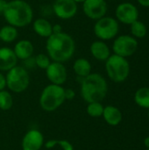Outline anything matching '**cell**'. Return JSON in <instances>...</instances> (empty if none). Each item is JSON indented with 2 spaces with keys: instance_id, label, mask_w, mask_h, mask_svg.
Instances as JSON below:
<instances>
[{
  "instance_id": "1f68e13d",
  "label": "cell",
  "mask_w": 149,
  "mask_h": 150,
  "mask_svg": "<svg viewBox=\"0 0 149 150\" xmlns=\"http://www.w3.org/2000/svg\"><path fill=\"white\" fill-rule=\"evenodd\" d=\"M137 1L141 5L144 7H149V0H137Z\"/></svg>"
},
{
  "instance_id": "d6986e66",
  "label": "cell",
  "mask_w": 149,
  "mask_h": 150,
  "mask_svg": "<svg viewBox=\"0 0 149 150\" xmlns=\"http://www.w3.org/2000/svg\"><path fill=\"white\" fill-rule=\"evenodd\" d=\"M91 69L92 67L90 62L85 58H78L73 64V70L75 74L82 79L91 73Z\"/></svg>"
},
{
  "instance_id": "e0dca14e",
  "label": "cell",
  "mask_w": 149,
  "mask_h": 150,
  "mask_svg": "<svg viewBox=\"0 0 149 150\" xmlns=\"http://www.w3.org/2000/svg\"><path fill=\"white\" fill-rule=\"evenodd\" d=\"M103 118L105 122L112 127L118 126L122 120V112L120 110L113 105H107L104 108Z\"/></svg>"
},
{
  "instance_id": "d4e9b609",
  "label": "cell",
  "mask_w": 149,
  "mask_h": 150,
  "mask_svg": "<svg viewBox=\"0 0 149 150\" xmlns=\"http://www.w3.org/2000/svg\"><path fill=\"white\" fill-rule=\"evenodd\" d=\"M104 108L105 107L100 102H92L88 104L86 111L89 116L92 118H99L103 115Z\"/></svg>"
},
{
  "instance_id": "d6a6232c",
  "label": "cell",
  "mask_w": 149,
  "mask_h": 150,
  "mask_svg": "<svg viewBox=\"0 0 149 150\" xmlns=\"http://www.w3.org/2000/svg\"><path fill=\"white\" fill-rule=\"evenodd\" d=\"M144 144H145V146H146V148H147V149H149V136H148V137L145 139V141H144Z\"/></svg>"
},
{
  "instance_id": "2e32d148",
  "label": "cell",
  "mask_w": 149,
  "mask_h": 150,
  "mask_svg": "<svg viewBox=\"0 0 149 150\" xmlns=\"http://www.w3.org/2000/svg\"><path fill=\"white\" fill-rule=\"evenodd\" d=\"M33 45L29 40H21L15 44L14 53L18 60L25 61L33 54Z\"/></svg>"
},
{
  "instance_id": "83f0119b",
  "label": "cell",
  "mask_w": 149,
  "mask_h": 150,
  "mask_svg": "<svg viewBox=\"0 0 149 150\" xmlns=\"http://www.w3.org/2000/svg\"><path fill=\"white\" fill-rule=\"evenodd\" d=\"M64 94L66 100H72L76 97V92L73 89H65Z\"/></svg>"
},
{
  "instance_id": "4dcf8cb0",
  "label": "cell",
  "mask_w": 149,
  "mask_h": 150,
  "mask_svg": "<svg viewBox=\"0 0 149 150\" xmlns=\"http://www.w3.org/2000/svg\"><path fill=\"white\" fill-rule=\"evenodd\" d=\"M6 4H7V1L0 0V15H3V13L4 11V9L6 7Z\"/></svg>"
},
{
  "instance_id": "3957f363",
  "label": "cell",
  "mask_w": 149,
  "mask_h": 150,
  "mask_svg": "<svg viewBox=\"0 0 149 150\" xmlns=\"http://www.w3.org/2000/svg\"><path fill=\"white\" fill-rule=\"evenodd\" d=\"M81 96L89 103L101 102L108 92V84L105 78L98 73H90L81 81Z\"/></svg>"
},
{
  "instance_id": "ba28073f",
  "label": "cell",
  "mask_w": 149,
  "mask_h": 150,
  "mask_svg": "<svg viewBox=\"0 0 149 150\" xmlns=\"http://www.w3.org/2000/svg\"><path fill=\"white\" fill-rule=\"evenodd\" d=\"M138 46L136 38L131 35L124 34L115 39L112 44V50L115 54L126 58L133 55L137 51Z\"/></svg>"
},
{
  "instance_id": "5bb4252c",
  "label": "cell",
  "mask_w": 149,
  "mask_h": 150,
  "mask_svg": "<svg viewBox=\"0 0 149 150\" xmlns=\"http://www.w3.org/2000/svg\"><path fill=\"white\" fill-rule=\"evenodd\" d=\"M18 58L13 49L3 47H0V71H8L17 66Z\"/></svg>"
},
{
  "instance_id": "f546056e",
  "label": "cell",
  "mask_w": 149,
  "mask_h": 150,
  "mask_svg": "<svg viewBox=\"0 0 149 150\" xmlns=\"http://www.w3.org/2000/svg\"><path fill=\"white\" fill-rule=\"evenodd\" d=\"M62 32V27L61 25L56 24L54 25H53V33H59Z\"/></svg>"
},
{
  "instance_id": "9c48e42d",
  "label": "cell",
  "mask_w": 149,
  "mask_h": 150,
  "mask_svg": "<svg viewBox=\"0 0 149 150\" xmlns=\"http://www.w3.org/2000/svg\"><path fill=\"white\" fill-rule=\"evenodd\" d=\"M54 14L61 19H70L77 13V4L74 0H55L53 6Z\"/></svg>"
},
{
  "instance_id": "9a60e30c",
  "label": "cell",
  "mask_w": 149,
  "mask_h": 150,
  "mask_svg": "<svg viewBox=\"0 0 149 150\" xmlns=\"http://www.w3.org/2000/svg\"><path fill=\"white\" fill-rule=\"evenodd\" d=\"M90 51L92 56L101 62H105L111 55V50L108 45L104 40H95L90 47Z\"/></svg>"
},
{
  "instance_id": "836d02e7",
  "label": "cell",
  "mask_w": 149,
  "mask_h": 150,
  "mask_svg": "<svg viewBox=\"0 0 149 150\" xmlns=\"http://www.w3.org/2000/svg\"><path fill=\"white\" fill-rule=\"evenodd\" d=\"M74 1H75L76 4H78V3H82V4H83L85 0H74Z\"/></svg>"
},
{
  "instance_id": "8992f818",
  "label": "cell",
  "mask_w": 149,
  "mask_h": 150,
  "mask_svg": "<svg viewBox=\"0 0 149 150\" xmlns=\"http://www.w3.org/2000/svg\"><path fill=\"white\" fill-rule=\"evenodd\" d=\"M6 87L14 93L25 91L30 84V76L27 69L22 66H15L7 71L5 76Z\"/></svg>"
},
{
  "instance_id": "52a82bcc",
  "label": "cell",
  "mask_w": 149,
  "mask_h": 150,
  "mask_svg": "<svg viewBox=\"0 0 149 150\" xmlns=\"http://www.w3.org/2000/svg\"><path fill=\"white\" fill-rule=\"evenodd\" d=\"M94 33L101 40H110L117 36L119 31V21L112 17L105 16L97 19L94 25Z\"/></svg>"
},
{
  "instance_id": "8fae6325",
  "label": "cell",
  "mask_w": 149,
  "mask_h": 150,
  "mask_svg": "<svg viewBox=\"0 0 149 150\" xmlns=\"http://www.w3.org/2000/svg\"><path fill=\"white\" fill-rule=\"evenodd\" d=\"M107 3L105 0H85L83 3V11L86 17L97 20L105 16L107 12Z\"/></svg>"
},
{
  "instance_id": "cb8c5ba5",
  "label": "cell",
  "mask_w": 149,
  "mask_h": 150,
  "mask_svg": "<svg viewBox=\"0 0 149 150\" xmlns=\"http://www.w3.org/2000/svg\"><path fill=\"white\" fill-rule=\"evenodd\" d=\"M44 146L47 149H51L55 146H60L62 150H74L73 144L67 140H50L44 143Z\"/></svg>"
},
{
  "instance_id": "7c38bea8",
  "label": "cell",
  "mask_w": 149,
  "mask_h": 150,
  "mask_svg": "<svg viewBox=\"0 0 149 150\" xmlns=\"http://www.w3.org/2000/svg\"><path fill=\"white\" fill-rule=\"evenodd\" d=\"M45 70L46 76L51 83L62 85L66 83L68 78V72L62 62H52Z\"/></svg>"
},
{
  "instance_id": "44dd1931",
  "label": "cell",
  "mask_w": 149,
  "mask_h": 150,
  "mask_svg": "<svg viewBox=\"0 0 149 150\" xmlns=\"http://www.w3.org/2000/svg\"><path fill=\"white\" fill-rule=\"evenodd\" d=\"M134 101L139 106L149 109V87L140 88L134 94Z\"/></svg>"
},
{
  "instance_id": "ffe728a7",
  "label": "cell",
  "mask_w": 149,
  "mask_h": 150,
  "mask_svg": "<svg viewBox=\"0 0 149 150\" xmlns=\"http://www.w3.org/2000/svg\"><path fill=\"white\" fill-rule=\"evenodd\" d=\"M18 36L17 28L11 25H6L0 29V40L4 43L13 42Z\"/></svg>"
},
{
  "instance_id": "484cf974",
  "label": "cell",
  "mask_w": 149,
  "mask_h": 150,
  "mask_svg": "<svg viewBox=\"0 0 149 150\" xmlns=\"http://www.w3.org/2000/svg\"><path fill=\"white\" fill-rule=\"evenodd\" d=\"M50 58L47 54H39L35 56V63L36 67L41 69H46L49 64L51 63Z\"/></svg>"
},
{
  "instance_id": "e575fe53",
  "label": "cell",
  "mask_w": 149,
  "mask_h": 150,
  "mask_svg": "<svg viewBox=\"0 0 149 150\" xmlns=\"http://www.w3.org/2000/svg\"><path fill=\"white\" fill-rule=\"evenodd\" d=\"M148 118H149V111H148Z\"/></svg>"
},
{
  "instance_id": "30bf717a",
  "label": "cell",
  "mask_w": 149,
  "mask_h": 150,
  "mask_svg": "<svg viewBox=\"0 0 149 150\" xmlns=\"http://www.w3.org/2000/svg\"><path fill=\"white\" fill-rule=\"evenodd\" d=\"M115 15L118 21L125 25H131L134 21L138 20L139 11L133 4L125 2L117 6Z\"/></svg>"
},
{
  "instance_id": "5b68a950",
  "label": "cell",
  "mask_w": 149,
  "mask_h": 150,
  "mask_svg": "<svg viewBox=\"0 0 149 150\" xmlns=\"http://www.w3.org/2000/svg\"><path fill=\"white\" fill-rule=\"evenodd\" d=\"M105 70L112 81L122 83L129 76L130 64L126 58L113 54L105 61Z\"/></svg>"
},
{
  "instance_id": "f1b7e54d",
  "label": "cell",
  "mask_w": 149,
  "mask_h": 150,
  "mask_svg": "<svg viewBox=\"0 0 149 150\" xmlns=\"http://www.w3.org/2000/svg\"><path fill=\"white\" fill-rule=\"evenodd\" d=\"M5 87H6V79H5V76L0 72V91L4 90Z\"/></svg>"
},
{
  "instance_id": "603a6c76",
  "label": "cell",
  "mask_w": 149,
  "mask_h": 150,
  "mask_svg": "<svg viewBox=\"0 0 149 150\" xmlns=\"http://www.w3.org/2000/svg\"><path fill=\"white\" fill-rule=\"evenodd\" d=\"M13 105V98L11 94L5 90L0 91V109L2 111H9Z\"/></svg>"
},
{
  "instance_id": "d590c367",
  "label": "cell",
  "mask_w": 149,
  "mask_h": 150,
  "mask_svg": "<svg viewBox=\"0 0 149 150\" xmlns=\"http://www.w3.org/2000/svg\"><path fill=\"white\" fill-rule=\"evenodd\" d=\"M146 150H149V149H146Z\"/></svg>"
},
{
  "instance_id": "7402d4cb",
  "label": "cell",
  "mask_w": 149,
  "mask_h": 150,
  "mask_svg": "<svg viewBox=\"0 0 149 150\" xmlns=\"http://www.w3.org/2000/svg\"><path fill=\"white\" fill-rule=\"evenodd\" d=\"M130 25H131V33L134 38L142 39L147 35L148 29L143 22L140 20H136L133 23H132Z\"/></svg>"
},
{
  "instance_id": "6da1fadb",
  "label": "cell",
  "mask_w": 149,
  "mask_h": 150,
  "mask_svg": "<svg viewBox=\"0 0 149 150\" xmlns=\"http://www.w3.org/2000/svg\"><path fill=\"white\" fill-rule=\"evenodd\" d=\"M47 55L53 62H65L70 60L76 52L74 39L66 33H52L46 43Z\"/></svg>"
},
{
  "instance_id": "7a4b0ae2",
  "label": "cell",
  "mask_w": 149,
  "mask_h": 150,
  "mask_svg": "<svg viewBox=\"0 0 149 150\" xmlns=\"http://www.w3.org/2000/svg\"><path fill=\"white\" fill-rule=\"evenodd\" d=\"M3 16L8 25L16 28L24 27L32 23L33 11L32 6L25 0H11L7 2Z\"/></svg>"
},
{
  "instance_id": "4316f807",
  "label": "cell",
  "mask_w": 149,
  "mask_h": 150,
  "mask_svg": "<svg viewBox=\"0 0 149 150\" xmlns=\"http://www.w3.org/2000/svg\"><path fill=\"white\" fill-rule=\"evenodd\" d=\"M25 66L26 69H33L34 67H36V63H35V57L33 58L32 56L29 57L28 59L24 61Z\"/></svg>"
},
{
  "instance_id": "ac0fdd59",
  "label": "cell",
  "mask_w": 149,
  "mask_h": 150,
  "mask_svg": "<svg viewBox=\"0 0 149 150\" xmlns=\"http://www.w3.org/2000/svg\"><path fill=\"white\" fill-rule=\"evenodd\" d=\"M32 29L40 37L48 38L53 33L52 24L44 18H39L32 22Z\"/></svg>"
},
{
  "instance_id": "4fadbf2b",
  "label": "cell",
  "mask_w": 149,
  "mask_h": 150,
  "mask_svg": "<svg viewBox=\"0 0 149 150\" xmlns=\"http://www.w3.org/2000/svg\"><path fill=\"white\" fill-rule=\"evenodd\" d=\"M43 146V134L37 129L29 130L24 135L21 142V147L23 150H40Z\"/></svg>"
},
{
  "instance_id": "277c9868",
  "label": "cell",
  "mask_w": 149,
  "mask_h": 150,
  "mask_svg": "<svg viewBox=\"0 0 149 150\" xmlns=\"http://www.w3.org/2000/svg\"><path fill=\"white\" fill-rule=\"evenodd\" d=\"M65 89L61 85L48 84L47 85L40 96V105L45 112H51L56 111L65 102Z\"/></svg>"
}]
</instances>
